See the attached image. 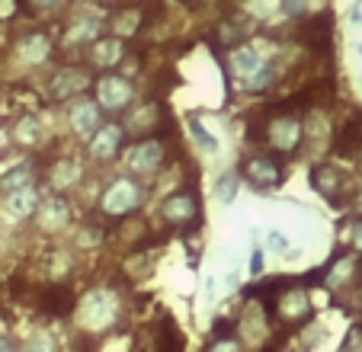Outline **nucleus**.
<instances>
[{"label": "nucleus", "instance_id": "23", "mask_svg": "<svg viewBox=\"0 0 362 352\" xmlns=\"http://www.w3.org/2000/svg\"><path fill=\"white\" fill-rule=\"evenodd\" d=\"M35 173V167L33 163H29V167H16V170H10L7 176H4V180H0V186H4V189H20V186H29V176Z\"/></svg>", "mask_w": 362, "mask_h": 352}, {"label": "nucleus", "instance_id": "15", "mask_svg": "<svg viewBox=\"0 0 362 352\" xmlns=\"http://www.w3.org/2000/svg\"><path fill=\"white\" fill-rule=\"evenodd\" d=\"M263 64H267V58H263L257 48H250V45H240V48H234V52H231V68L238 71V77L257 74Z\"/></svg>", "mask_w": 362, "mask_h": 352}, {"label": "nucleus", "instance_id": "9", "mask_svg": "<svg viewBox=\"0 0 362 352\" xmlns=\"http://www.w3.org/2000/svg\"><path fill=\"white\" fill-rule=\"evenodd\" d=\"M305 42L311 52H327L330 48V39H334V16L330 13H321L315 16V20H308L305 23Z\"/></svg>", "mask_w": 362, "mask_h": 352}, {"label": "nucleus", "instance_id": "30", "mask_svg": "<svg viewBox=\"0 0 362 352\" xmlns=\"http://www.w3.org/2000/svg\"><path fill=\"white\" fill-rule=\"evenodd\" d=\"M100 4H103V0H100Z\"/></svg>", "mask_w": 362, "mask_h": 352}, {"label": "nucleus", "instance_id": "22", "mask_svg": "<svg viewBox=\"0 0 362 352\" xmlns=\"http://www.w3.org/2000/svg\"><path fill=\"white\" fill-rule=\"evenodd\" d=\"M39 135H42V129H39V122H35L33 115H26V119H20V125H16V129H13L16 144H26V148H33V144H39Z\"/></svg>", "mask_w": 362, "mask_h": 352}, {"label": "nucleus", "instance_id": "14", "mask_svg": "<svg viewBox=\"0 0 362 352\" xmlns=\"http://www.w3.org/2000/svg\"><path fill=\"white\" fill-rule=\"evenodd\" d=\"M337 154L343 157L362 154V115H356L353 122H346L337 131Z\"/></svg>", "mask_w": 362, "mask_h": 352}, {"label": "nucleus", "instance_id": "4", "mask_svg": "<svg viewBox=\"0 0 362 352\" xmlns=\"http://www.w3.org/2000/svg\"><path fill=\"white\" fill-rule=\"evenodd\" d=\"M244 176L250 180L253 186H260V189H269V186L282 183V167L273 154H257L244 163Z\"/></svg>", "mask_w": 362, "mask_h": 352}, {"label": "nucleus", "instance_id": "19", "mask_svg": "<svg viewBox=\"0 0 362 352\" xmlns=\"http://www.w3.org/2000/svg\"><path fill=\"white\" fill-rule=\"evenodd\" d=\"M311 186H315L317 192H324L327 199H334V192L340 189V173H337L330 163H317L315 173H311Z\"/></svg>", "mask_w": 362, "mask_h": 352}, {"label": "nucleus", "instance_id": "3", "mask_svg": "<svg viewBox=\"0 0 362 352\" xmlns=\"http://www.w3.org/2000/svg\"><path fill=\"white\" fill-rule=\"evenodd\" d=\"M160 163H164V144H160L154 135L141 138V141L129 151V170H132V173H138V176L154 173Z\"/></svg>", "mask_w": 362, "mask_h": 352}, {"label": "nucleus", "instance_id": "6", "mask_svg": "<svg viewBox=\"0 0 362 352\" xmlns=\"http://www.w3.org/2000/svg\"><path fill=\"white\" fill-rule=\"evenodd\" d=\"M269 141H273L279 151H288V154H292V151L298 148V141H301L298 115L279 112V119H276V122H269Z\"/></svg>", "mask_w": 362, "mask_h": 352}, {"label": "nucleus", "instance_id": "21", "mask_svg": "<svg viewBox=\"0 0 362 352\" xmlns=\"http://www.w3.org/2000/svg\"><path fill=\"white\" fill-rule=\"evenodd\" d=\"M96 35H100V23L96 20H77L74 26L68 29V42L71 45H81V42H96Z\"/></svg>", "mask_w": 362, "mask_h": 352}, {"label": "nucleus", "instance_id": "2", "mask_svg": "<svg viewBox=\"0 0 362 352\" xmlns=\"http://www.w3.org/2000/svg\"><path fill=\"white\" fill-rule=\"evenodd\" d=\"M132 96H135L132 83L125 81V77H119V74H106L100 83H96V102H100L103 109H110V112L125 109L132 102Z\"/></svg>", "mask_w": 362, "mask_h": 352}, {"label": "nucleus", "instance_id": "5", "mask_svg": "<svg viewBox=\"0 0 362 352\" xmlns=\"http://www.w3.org/2000/svg\"><path fill=\"white\" fill-rule=\"evenodd\" d=\"M125 125L112 122V125H100V131L93 135V141H90V154L96 157V160H112V157L119 154V148H122L125 141Z\"/></svg>", "mask_w": 362, "mask_h": 352}, {"label": "nucleus", "instance_id": "8", "mask_svg": "<svg viewBox=\"0 0 362 352\" xmlns=\"http://www.w3.org/2000/svg\"><path fill=\"white\" fill-rule=\"evenodd\" d=\"M100 102H87V100H77L74 109H71V129H74L77 138H93L103 125V115H100Z\"/></svg>", "mask_w": 362, "mask_h": 352}, {"label": "nucleus", "instance_id": "25", "mask_svg": "<svg viewBox=\"0 0 362 352\" xmlns=\"http://www.w3.org/2000/svg\"><path fill=\"white\" fill-rule=\"evenodd\" d=\"M305 7H308L305 0H282V10H286L288 16H301L305 13Z\"/></svg>", "mask_w": 362, "mask_h": 352}, {"label": "nucleus", "instance_id": "1", "mask_svg": "<svg viewBox=\"0 0 362 352\" xmlns=\"http://www.w3.org/2000/svg\"><path fill=\"white\" fill-rule=\"evenodd\" d=\"M138 205H141V186L132 180V176H119V180H112L110 186H106V192H103L100 199V209L106 211V215H129V211H135Z\"/></svg>", "mask_w": 362, "mask_h": 352}, {"label": "nucleus", "instance_id": "10", "mask_svg": "<svg viewBox=\"0 0 362 352\" xmlns=\"http://www.w3.org/2000/svg\"><path fill=\"white\" fill-rule=\"evenodd\" d=\"M327 285L330 288H346L349 282H353V276H359V253H340V257L330 259L327 266Z\"/></svg>", "mask_w": 362, "mask_h": 352}, {"label": "nucleus", "instance_id": "17", "mask_svg": "<svg viewBox=\"0 0 362 352\" xmlns=\"http://www.w3.org/2000/svg\"><path fill=\"white\" fill-rule=\"evenodd\" d=\"M122 42L119 39H96L93 48H90V58H93V64H100V68H112V64L122 61Z\"/></svg>", "mask_w": 362, "mask_h": 352}, {"label": "nucleus", "instance_id": "12", "mask_svg": "<svg viewBox=\"0 0 362 352\" xmlns=\"http://www.w3.org/2000/svg\"><path fill=\"white\" fill-rule=\"evenodd\" d=\"M87 74L83 71H62V74H55V81H52V87H48V93H52V102H62V100H71V96H77L83 87H87Z\"/></svg>", "mask_w": 362, "mask_h": 352}, {"label": "nucleus", "instance_id": "7", "mask_svg": "<svg viewBox=\"0 0 362 352\" xmlns=\"http://www.w3.org/2000/svg\"><path fill=\"white\" fill-rule=\"evenodd\" d=\"M164 218L170 224H186V221H199V199L192 189H180L173 192L164 202Z\"/></svg>", "mask_w": 362, "mask_h": 352}, {"label": "nucleus", "instance_id": "29", "mask_svg": "<svg viewBox=\"0 0 362 352\" xmlns=\"http://www.w3.org/2000/svg\"><path fill=\"white\" fill-rule=\"evenodd\" d=\"M35 7H42V10H62L64 0H35Z\"/></svg>", "mask_w": 362, "mask_h": 352}, {"label": "nucleus", "instance_id": "26", "mask_svg": "<svg viewBox=\"0 0 362 352\" xmlns=\"http://www.w3.org/2000/svg\"><path fill=\"white\" fill-rule=\"evenodd\" d=\"M356 346L362 349V327H359V324L349 330V336H346V343H343V349H356Z\"/></svg>", "mask_w": 362, "mask_h": 352}, {"label": "nucleus", "instance_id": "13", "mask_svg": "<svg viewBox=\"0 0 362 352\" xmlns=\"http://www.w3.org/2000/svg\"><path fill=\"white\" fill-rule=\"evenodd\" d=\"M39 192L33 186H20V189H10L7 196V211L13 218H33L39 211Z\"/></svg>", "mask_w": 362, "mask_h": 352}, {"label": "nucleus", "instance_id": "27", "mask_svg": "<svg viewBox=\"0 0 362 352\" xmlns=\"http://www.w3.org/2000/svg\"><path fill=\"white\" fill-rule=\"evenodd\" d=\"M218 196L221 199L234 196V173H225V180H221V186H218Z\"/></svg>", "mask_w": 362, "mask_h": 352}, {"label": "nucleus", "instance_id": "24", "mask_svg": "<svg viewBox=\"0 0 362 352\" xmlns=\"http://www.w3.org/2000/svg\"><path fill=\"white\" fill-rule=\"evenodd\" d=\"M189 129H192V135H196V141L202 144V148L209 151V154H215V151H218V141H215V138L209 135V131H202V125H196V119H192Z\"/></svg>", "mask_w": 362, "mask_h": 352}, {"label": "nucleus", "instance_id": "11", "mask_svg": "<svg viewBox=\"0 0 362 352\" xmlns=\"http://www.w3.org/2000/svg\"><path fill=\"white\" fill-rule=\"evenodd\" d=\"M42 311L52 314V317H68L74 311V291L64 288V285H48L39 298Z\"/></svg>", "mask_w": 362, "mask_h": 352}, {"label": "nucleus", "instance_id": "20", "mask_svg": "<svg viewBox=\"0 0 362 352\" xmlns=\"http://www.w3.org/2000/svg\"><path fill=\"white\" fill-rule=\"evenodd\" d=\"M77 180H81V167H77L74 160H58L55 167H52V186H55V189H68Z\"/></svg>", "mask_w": 362, "mask_h": 352}, {"label": "nucleus", "instance_id": "28", "mask_svg": "<svg viewBox=\"0 0 362 352\" xmlns=\"http://www.w3.org/2000/svg\"><path fill=\"white\" fill-rule=\"evenodd\" d=\"M353 247L362 253V221H353Z\"/></svg>", "mask_w": 362, "mask_h": 352}, {"label": "nucleus", "instance_id": "18", "mask_svg": "<svg viewBox=\"0 0 362 352\" xmlns=\"http://www.w3.org/2000/svg\"><path fill=\"white\" fill-rule=\"evenodd\" d=\"M39 224L45 230H58V228H64L68 224V205L62 202V199H48V202H42L39 205Z\"/></svg>", "mask_w": 362, "mask_h": 352}, {"label": "nucleus", "instance_id": "16", "mask_svg": "<svg viewBox=\"0 0 362 352\" xmlns=\"http://www.w3.org/2000/svg\"><path fill=\"white\" fill-rule=\"evenodd\" d=\"M20 54H23V61L26 64H42L52 54V39L42 33H33L26 35V39L20 42Z\"/></svg>", "mask_w": 362, "mask_h": 352}]
</instances>
